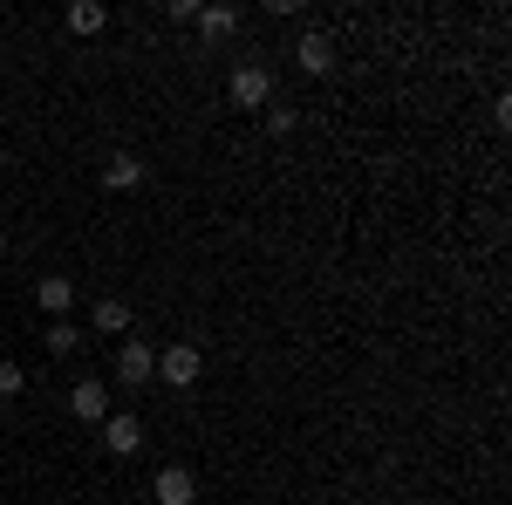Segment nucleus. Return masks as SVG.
Returning <instances> with one entry per match:
<instances>
[{"instance_id":"obj_1","label":"nucleus","mask_w":512,"mask_h":505,"mask_svg":"<svg viewBox=\"0 0 512 505\" xmlns=\"http://www.w3.org/2000/svg\"><path fill=\"white\" fill-rule=\"evenodd\" d=\"M226 96H233V110H267V103H274V69H260V62H239L233 82H226Z\"/></svg>"},{"instance_id":"obj_3","label":"nucleus","mask_w":512,"mask_h":505,"mask_svg":"<svg viewBox=\"0 0 512 505\" xmlns=\"http://www.w3.org/2000/svg\"><path fill=\"white\" fill-rule=\"evenodd\" d=\"M35 308L48 314V321H69V308H76V280H69V273H41L35 280Z\"/></svg>"},{"instance_id":"obj_6","label":"nucleus","mask_w":512,"mask_h":505,"mask_svg":"<svg viewBox=\"0 0 512 505\" xmlns=\"http://www.w3.org/2000/svg\"><path fill=\"white\" fill-rule=\"evenodd\" d=\"M103 444H110L117 458H137V451H144V424H137L130 410H110V417H103Z\"/></svg>"},{"instance_id":"obj_12","label":"nucleus","mask_w":512,"mask_h":505,"mask_svg":"<svg viewBox=\"0 0 512 505\" xmlns=\"http://www.w3.org/2000/svg\"><path fill=\"white\" fill-rule=\"evenodd\" d=\"M239 28V7H198V35L205 41H226Z\"/></svg>"},{"instance_id":"obj_8","label":"nucleus","mask_w":512,"mask_h":505,"mask_svg":"<svg viewBox=\"0 0 512 505\" xmlns=\"http://www.w3.org/2000/svg\"><path fill=\"white\" fill-rule=\"evenodd\" d=\"M294 62H301V76H328L335 69V41L321 35V28H308V35L294 41Z\"/></svg>"},{"instance_id":"obj_14","label":"nucleus","mask_w":512,"mask_h":505,"mask_svg":"<svg viewBox=\"0 0 512 505\" xmlns=\"http://www.w3.org/2000/svg\"><path fill=\"white\" fill-rule=\"evenodd\" d=\"M21 383H28V376H21V362H0V403H7V396H21Z\"/></svg>"},{"instance_id":"obj_15","label":"nucleus","mask_w":512,"mask_h":505,"mask_svg":"<svg viewBox=\"0 0 512 505\" xmlns=\"http://www.w3.org/2000/svg\"><path fill=\"white\" fill-rule=\"evenodd\" d=\"M164 14H171V21H178V28H192V21H198V0H171V7H164Z\"/></svg>"},{"instance_id":"obj_10","label":"nucleus","mask_w":512,"mask_h":505,"mask_svg":"<svg viewBox=\"0 0 512 505\" xmlns=\"http://www.w3.org/2000/svg\"><path fill=\"white\" fill-rule=\"evenodd\" d=\"M103 185H110V192H137V185H144V157L117 151L110 164H103Z\"/></svg>"},{"instance_id":"obj_9","label":"nucleus","mask_w":512,"mask_h":505,"mask_svg":"<svg viewBox=\"0 0 512 505\" xmlns=\"http://www.w3.org/2000/svg\"><path fill=\"white\" fill-rule=\"evenodd\" d=\"M130 321H137V314H130L123 294H103V301L89 308V328H96V335H130Z\"/></svg>"},{"instance_id":"obj_11","label":"nucleus","mask_w":512,"mask_h":505,"mask_svg":"<svg viewBox=\"0 0 512 505\" xmlns=\"http://www.w3.org/2000/svg\"><path fill=\"white\" fill-rule=\"evenodd\" d=\"M103 28H110V7L103 0H76L69 7V35H103Z\"/></svg>"},{"instance_id":"obj_5","label":"nucleus","mask_w":512,"mask_h":505,"mask_svg":"<svg viewBox=\"0 0 512 505\" xmlns=\"http://www.w3.org/2000/svg\"><path fill=\"white\" fill-rule=\"evenodd\" d=\"M151 499L158 505H198V478L185 465H164L158 478H151Z\"/></svg>"},{"instance_id":"obj_7","label":"nucleus","mask_w":512,"mask_h":505,"mask_svg":"<svg viewBox=\"0 0 512 505\" xmlns=\"http://www.w3.org/2000/svg\"><path fill=\"white\" fill-rule=\"evenodd\" d=\"M69 410H76L82 424H103V417H110V383H96V376H82V383L69 389Z\"/></svg>"},{"instance_id":"obj_13","label":"nucleus","mask_w":512,"mask_h":505,"mask_svg":"<svg viewBox=\"0 0 512 505\" xmlns=\"http://www.w3.org/2000/svg\"><path fill=\"white\" fill-rule=\"evenodd\" d=\"M76 349H82L76 321H48V355H76Z\"/></svg>"},{"instance_id":"obj_4","label":"nucleus","mask_w":512,"mask_h":505,"mask_svg":"<svg viewBox=\"0 0 512 505\" xmlns=\"http://www.w3.org/2000/svg\"><path fill=\"white\" fill-rule=\"evenodd\" d=\"M151 376H158V349H151V342H123V349H117V383L144 389Z\"/></svg>"},{"instance_id":"obj_2","label":"nucleus","mask_w":512,"mask_h":505,"mask_svg":"<svg viewBox=\"0 0 512 505\" xmlns=\"http://www.w3.org/2000/svg\"><path fill=\"white\" fill-rule=\"evenodd\" d=\"M198 369H205V355H198V342H171V349L158 355V376L171 389H192L198 383Z\"/></svg>"}]
</instances>
